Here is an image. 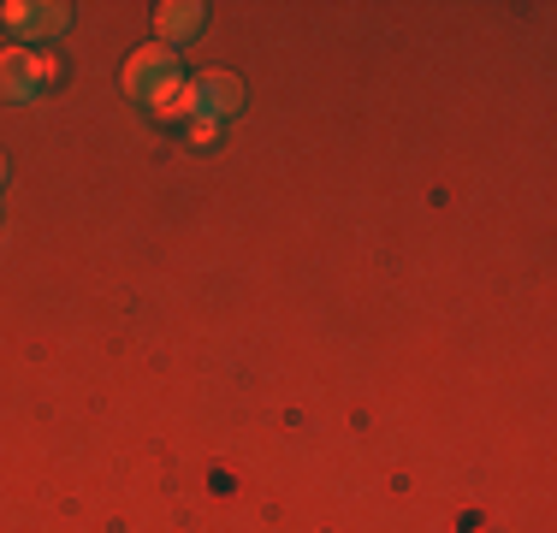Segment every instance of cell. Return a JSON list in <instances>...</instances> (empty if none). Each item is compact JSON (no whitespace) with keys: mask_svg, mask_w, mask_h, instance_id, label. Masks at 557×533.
<instances>
[{"mask_svg":"<svg viewBox=\"0 0 557 533\" xmlns=\"http://www.w3.org/2000/svg\"><path fill=\"white\" fill-rule=\"evenodd\" d=\"M166 84H178V60H172V48H137L131 53V65H125V89L137 101H154Z\"/></svg>","mask_w":557,"mask_h":533,"instance_id":"6da1fadb","label":"cell"},{"mask_svg":"<svg viewBox=\"0 0 557 533\" xmlns=\"http://www.w3.org/2000/svg\"><path fill=\"white\" fill-rule=\"evenodd\" d=\"M48 77H54V60H42V53H24V48L0 53V96L7 101H30Z\"/></svg>","mask_w":557,"mask_h":533,"instance_id":"7a4b0ae2","label":"cell"},{"mask_svg":"<svg viewBox=\"0 0 557 533\" xmlns=\"http://www.w3.org/2000/svg\"><path fill=\"white\" fill-rule=\"evenodd\" d=\"M237 107H244V84H237V77L208 72V77H196V84H190V119H202V125L237 113Z\"/></svg>","mask_w":557,"mask_h":533,"instance_id":"3957f363","label":"cell"},{"mask_svg":"<svg viewBox=\"0 0 557 533\" xmlns=\"http://www.w3.org/2000/svg\"><path fill=\"white\" fill-rule=\"evenodd\" d=\"M0 18L18 36H60L72 24V7H60V0H12V7H0Z\"/></svg>","mask_w":557,"mask_h":533,"instance_id":"277c9868","label":"cell"},{"mask_svg":"<svg viewBox=\"0 0 557 533\" xmlns=\"http://www.w3.org/2000/svg\"><path fill=\"white\" fill-rule=\"evenodd\" d=\"M154 24H161L166 42H190V36L202 30V7H196V0H172V7L154 12Z\"/></svg>","mask_w":557,"mask_h":533,"instance_id":"5b68a950","label":"cell"},{"mask_svg":"<svg viewBox=\"0 0 557 533\" xmlns=\"http://www.w3.org/2000/svg\"><path fill=\"white\" fill-rule=\"evenodd\" d=\"M149 107H154L161 119H184V113H190V89H184V77H178V84H166Z\"/></svg>","mask_w":557,"mask_h":533,"instance_id":"8992f818","label":"cell"},{"mask_svg":"<svg viewBox=\"0 0 557 533\" xmlns=\"http://www.w3.org/2000/svg\"><path fill=\"white\" fill-rule=\"evenodd\" d=\"M0 190H7V160H0Z\"/></svg>","mask_w":557,"mask_h":533,"instance_id":"52a82bcc","label":"cell"}]
</instances>
